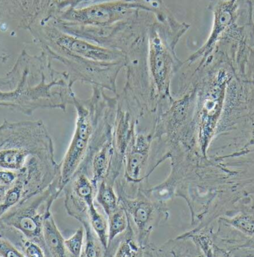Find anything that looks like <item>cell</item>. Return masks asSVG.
I'll return each instance as SVG.
<instances>
[{
    "label": "cell",
    "instance_id": "6da1fadb",
    "mask_svg": "<svg viewBox=\"0 0 254 257\" xmlns=\"http://www.w3.org/2000/svg\"><path fill=\"white\" fill-rule=\"evenodd\" d=\"M66 71L58 72L46 54L32 55L25 49L13 67L0 77V107L32 115L37 109L66 111L76 97Z\"/></svg>",
    "mask_w": 254,
    "mask_h": 257
},
{
    "label": "cell",
    "instance_id": "7a4b0ae2",
    "mask_svg": "<svg viewBox=\"0 0 254 257\" xmlns=\"http://www.w3.org/2000/svg\"><path fill=\"white\" fill-rule=\"evenodd\" d=\"M210 9L213 13V25L210 36L186 62L193 63L217 49L238 69H244L254 49L251 3L250 0H212Z\"/></svg>",
    "mask_w": 254,
    "mask_h": 257
},
{
    "label": "cell",
    "instance_id": "3957f363",
    "mask_svg": "<svg viewBox=\"0 0 254 257\" xmlns=\"http://www.w3.org/2000/svg\"><path fill=\"white\" fill-rule=\"evenodd\" d=\"M190 25L178 21L170 13L156 15L147 31V69L156 114L167 109L174 97L171 83L184 62L176 53V45Z\"/></svg>",
    "mask_w": 254,
    "mask_h": 257
},
{
    "label": "cell",
    "instance_id": "277c9868",
    "mask_svg": "<svg viewBox=\"0 0 254 257\" xmlns=\"http://www.w3.org/2000/svg\"><path fill=\"white\" fill-rule=\"evenodd\" d=\"M53 157V141L42 120L0 125V170L20 172L37 159Z\"/></svg>",
    "mask_w": 254,
    "mask_h": 257
},
{
    "label": "cell",
    "instance_id": "5b68a950",
    "mask_svg": "<svg viewBox=\"0 0 254 257\" xmlns=\"http://www.w3.org/2000/svg\"><path fill=\"white\" fill-rule=\"evenodd\" d=\"M109 100L110 97L105 94L104 89L97 86H92V94L88 100H79L77 97H74L72 105L77 111L75 130L69 148L60 164L63 188L87 157Z\"/></svg>",
    "mask_w": 254,
    "mask_h": 257
},
{
    "label": "cell",
    "instance_id": "8992f818",
    "mask_svg": "<svg viewBox=\"0 0 254 257\" xmlns=\"http://www.w3.org/2000/svg\"><path fill=\"white\" fill-rule=\"evenodd\" d=\"M62 191L61 176H58L46 190L6 212L0 217V236L15 245L21 238L32 240L40 244L46 253L43 223Z\"/></svg>",
    "mask_w": 254,
    "mask_h": 257
},
{
    "label": "cell",
    "instance_id": "52a82bcc",
    "mask_svg": "<svg viewBox=\"0 0 254 257\" xmlns=\"http://www.w3.org/2000/svg\"><path fill=\"white\" fill-rule=\"evenodd\" d=\"M32 40L52 61L62 59H86L102 63L125 62L123 52L96 44L63 32L50 20H42L28 29Z\"/></svg>",
    "mask_w": 254,
    "mask_h": 257
},
{
    "label": "cell",
    "instance_id": "ba28073f",
    "mask_svg": "<svg viewBox=\"0 0 254 257\" xmlns=\"http://www.w3.org/2000/svg\"><path fill=\"white\" fill-rule=\"evenodd\" d=\"M141 10L156 14L150 6L140 2L114 0L77 9H66L52 13L45 19H51L60 24L106 29L126 21Z\"/></svg>",
    "mask_w": 254,
    "mask_h": 257
},
{
    "label": "cell",
    "instance_id": "9c48e42d",
    "mask_svg": "<svg viewBox=\"0 0 254 257\" xmlns=\"http://www.w3.org/2000/svg\"><path fill=\"white\" fill-rule=\"evenodd\" d=\"M119 202L126 211L129 224L135 237L145 250V256L152 245L150 235L153 230L169 216L168 208L165 204L156 202L145 194L142 187H139L133 196L127 195L117 187Z\"/></svg>",
    "mask_w": 254,
    "mask_h": 257
},
{
    "label": "cell",
    "instance_id": "30bf717a",
    "mask_svg": "<svg viewBox=\"0 0 254 257\" xmlns=\"http://www.w3.org/2000/svg\"><path fill=\"white\" fill-rule=\"evenodd\" d=\"M155 128L137 125L127 146L123 165V184L138 185L146 182L151 174L150 172V159L152 145L154 140Z\"/></svg>",
    "mask_w": 254,
    "mask_h": 257
},
{
    "label": "cell",
    "instance_id": "8fae6325",
    "mask_svg": "<svg viewBox=\"0 0 254 257\" xmlns=\"http://www.w3.org/2000/svg\"><path fill=\"white\" fill-rule=\"evenodd\" d=\"M56 0H0V23L28 30L47 16Z\"/></svg>",
    "mask_w": 254,
    "mask_h": 257
},
{
    "label": "cell",
    "instance_id": "7c38bea8",
    "mask_svg": "<svg viewBox=\"0 0 254 257\" xmlns=\"http://www.w3.org/2000/svg\"><path fill=\"white\" fill-rule=\"evenodd\" d=\"M43 238L46 256H69L65 245V239L57 227L52 213L46 216L43 223Z\"/></svg>",
    "mask_w": 254,
    "mask_h": 257
},
{
    "label": "cell",
    "instance_id": "4fadbf2b",
    "mask_svg": "<svg viewBox=\"0 0 254 257\" xmlns=\"http://www.w3.org/2000/svg\"><path fill=\"white\" fill-rule=\"evenodd\" d=\"M114 1V0H56L55 5L51 9L49 15L55 12L66 10L69 9H77V8L85 7L96 3H104V2ZM133 1L140 2L144 4L150 6L153 9L157 15H163L167 13L169 9L164 4L163 0H133Z\"/></svg>",
    "mask_w": 254,
    "mask_h": 257
},
{
    "label": "cell",
    "instance_id": "5bb4252c",
    "mask_svg": "<svg viewBox=\"0 0 254 257\" xmlns=\"http://www.w3.org/2000/svg\"><path fill=\"white\" fill-rule=\"evenodd\" d=\"M86 204L88 207V216L91 227L106 251L109 244L108 219L97 210L94 204V199H89L86 201Z\"/></svg>",
    "mask_w": 254,
    "mask_h": 257
},
{
    "label": "cell",
    "instance_id": "9a60e30c",
    "mask_svg": "<svg viewBox=\"0 0 254 257\" xmlns=\"http://www.w3.org/2000/svg\"><path fill=\"white\" fill-rule=\"evenodd\" d=\"M95 198L106 216H109L120 206L118 196L114 189V184L106 180L102 181L97 186Z\"/></svg>",
    "mask_w": 254,
    "mask_h": 257
},
{
    "label": "cell",
    "instance_id": "2e32d148",
    "mask_svg": "<svg viewBox=\"0 0 254 257\" xmlns=\"http://www.w3.org/2000/svg\"><path fill=\"white\" fill-rule=\"evenodd\" d=\"M107 219L109 225V246L111 241L126 231L128 227L129 220L126 211L121 205L107 216Z\"/></svg>",
    "mask_w": 254,
    "mask_h": 257
},
{
    "label": "cell",
    "instance_id": "e0dca14e",
    "mask_svg": "<svg viewBox=\"0 0 254 257\" xmlns=\"http://www.w3.org/2000/svg\"><path fill=\"white\" fill-rule=\"evenodd\" d=\"M84 228L80 227L69 238L65 239V245L69 256H81L84 243Z\"/></svg>",
    "mask_w": 254,
    "mask_h": 257
},
{
    "label": "cell",
    "instance_id": "ac0fdd59",
    "mask_svg": "<svg viewBox=\"0 0 254 257\" xmlns=\"http://www.w3.org/2000/svg\"><path fill=\"white\" fill-rule=\"evenodd\" d=\"M16 247L23 253V256L28 257L46 256L43 247L32 240L23 238L19 241Z\"/></svg>",
    "mask_w": 254,
    "mask_h": 257
},
{
    "label": "cell",
    "instance_id": "d6986e66",
    "mask_svg": "<svg viewBox=\"0 0 254 257\" xmlns=\"http://www.w3.org/2000/svg\"><path fill=\"white\" fill-rule=\"evenodd\" d=\"M0 256L23 257V253L9 240L0 236Z\"/></svg>",
    "mask_w": 254,
    "mask_h": 257
},
{
    "label": "cell",
    "instance_id": "ffe728a7",
    "mask_svg": "<svg viewBox=\"0 0 254 257\" xmlns=\"http://www.w3.org/2000/svg\"><path fill=\"white\" fill-rule=\"evenodd\" d=\"M19 173L20 172L12 170H0V185L9 188L18 179Z\"/></svg>",
    "mask_w": 254,
    "mask_h": 257
},
{
    "label": "cell",
    "instance_id": "44dd1931",
    "mask_svg": "<svg viewBox=\"0 0 254 257\" xmlns=\"http://www.w3.org/2000/svg\"><path fill=\"white\" fill-rule=\"evenodd\" d=\"M7 189V187L0 185V202L3 200V197H4L5 196V193H6Z\"/></svg>",
    "mask_w": 254,
    "mask_h": 257
}]
</instances>
